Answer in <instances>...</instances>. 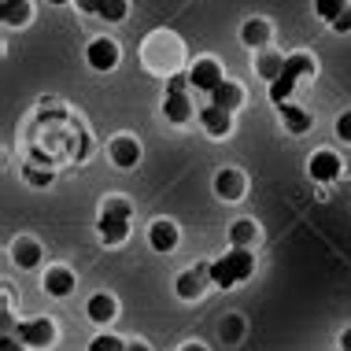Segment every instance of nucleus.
Returning a JSON list of instances; mask_svg holds the SVG:
<instances>
[{
  "label": "nucleus",
  "mask_w": 351,
  "mask_h": 351,
  "mask_svg": "<svg viewBox=\"0 0 351 351\" xmlns=\"http://www.w3.org/2000/svg\"><path fill=\"white\" fill-rule=\"evenodd\" d=\"M333 134H337V141L351 145V108H344V111L333 119Z\"/></svg>",
  "instance_id": "cd10ccee"
},
{
  "label": "nucleus",
  "mask_w": 351,
  "mask_h": 351,
  "mask_svg": "<svg viewBox=\"0 0 351 351\" xmlns=\"http://www.w3.org/2000/svg\"><path fill=\"white\" fill-rule=\"evenodd\" d=\"M163 119L170 126H189L196 119V104H193V85H189V74H170L167 78V93H163Z\"/></svg>",
  "instance_id": "39448f33"
},
{
  "label": "nucleus",
  "mask_w": 351,
  "mask_h": 351,
  "mask_svg": "<svg viewBox=\"0 0 351 351\" xmlns=\"http://www.w3.org/2000/svg\"><path fill=\"white\" fill-rule=\"evenodd\" d=\"M244 337V322H241V315H230L222 322V340H230V344H237V340Z\"/></svg>",
  "instance_id": "c85d7f7f"
},
{
  "label": "nucleus",
  "mask_w": 351,
  "mask_h": 351,
  "mask_svg": "<svg viewBox=\"0 0 351 351\" xmlns=\"http://www.w3.org/2000/svg\"><path fill=\"white\" fill-rule=\"evenodd\" d=\"M255 270H259L255 248H226L222 255L211 259V281H215V289H222V292H230L233 285L252 281Z\"/></svg>",
  "instance_id": "7ed1b4c3"
},
{
  "label": "nucleus",
  "mask_w": 351,
  "mask_h": 351,
  "mask_svg": "<svg viewBox=\"0 0 351 351\" xmlns=\"http://www.w3.org/2000/svg\"><path fill=\"white\" fill-rule=\"evenodd\" d=\"M130 218H134V204L126 196H104L97 211V237L104 248H122L130 241Z\"/></svg>",
  "instance_id": "f03ea898"
},
{
  "label": "nucleus",
  "mask_w": 351,
  "mask_h": 351,
  "mask_svg": "<svg viewBox=\"0 0 351 351\" xmlns=\"http://www.w3.org/2000/svg\"><path fill=\"white\" fill-rule=\"evenodd\" d=\"M52 178H56V174H52V167H49V170H37L34 163H23V182H26V185H34V189H49V185H52Z\"/></svg>",
  "instance_id": "a878e982"
},
{
  "label": "nucleus",
  "mask_w": 351,
  "mask_h": 351,
  "mask_svg": "<svg viewBox=\"0 0 351 351\" xmlns=\"http://www.w3.org/2000/svg\"><path fill=\"white\" fill-rule=\"evenodd\" d=\"M211 104H218V108H226V111H241L244 108V85L241 82H233V78H226L222 85H218V89L211 93V97H207Z\"/></svg>",
  "instance_id": "4be33fe9"
},
{
  "label": "nucleus",
  "mask_w": 351,
  "mask_h": 351,
  "mask_svg": "<svg viewBox=\"0 0 351 351\" xmlns=\"http://www.w3.org/2000/svg\"><path fill=\"white\" fill-rule=\"evenodd\" d=\"M270 41H274V26H270V19L252 15V19H244V23H241V45H244L248 52L270 49Z\"/></svg>",
  "instance_id": "a211bd4d"
},
{
  "label": "nucleus",
  "mask_w": 351,
  "mask_h": 351,
  "mask_svg": "<svg viewBox=\"0 0 351 351\" xmlns=\"http://www.w3.org/2000/svg\"><path fill=\"white\" fill-rule=\"evenodd\" d=\"M74 289H78V274L67 263H49L41 270V292L49 300H67V296H74Z\"/></svg>",
  "instance_id": "9b49d317"
},
{
  "label": "nucleus",
  "mask_w": 351,
  "mask_h": 351,
  "mask_svg": "<svg viewBox=\"0 0 351 351\" xmlns=\"http://www.w3.org/2000/svg\"><path fill=\"white\" fill-rule=\"evenodd\" d=\"M315 74H318V60H315V56H311V52H289V56H285V71L270 82V89H267L270 104H274V108L289 104L292 93L300 89V82L303 78H315Z\"/></svg>",
  "instance_id": "20e7f679"
},
{
  "label": "nucleus",
  "mask_w": 351,
  "mask_h": 351,
  "mask_svg": "<svg viewBox=\"0 0 351 351\" xmlns=\"http://www.w3.org/2000/svg\"><path fill=\"white\" fill-rule=\"evenodd\" d=\"M211 193L222 204H241L244 196H248V178L237 167H222V170H215V178H211Z\"/></svg>",
  "instance_id": "f8f14e48"
},
{
  "label": "nucleus",
  "mask_w": 351,
  "mask_h": 351,
  "mask_svg": "<svg viewBox=\"0 0 351 351\" xmlns=\"http://www.w3.org/2000/svg\"><path fill=\"white\" fill-rule=\"evenodd\" d=\"M185 74H189V85H193L196 93H204V97H211L218 85L226 82V71H222V63H218L215 56H196Z\"/></svg>",
  "instance_id": "9d476101"
},
{
  "label": "nucleus",
  "mask_w": 351,
  "mask_h": 351,
  "mask_svg": "<svg viewBox=\"0 0 351 351\" xmlns=\"http://www.w3.org/2000/svg\"><path fill=\"white\" fill-rule=\"evenodd\" d=\"M337 348H340V351H351V326H344V329H340V337H337Z\"/></svg>",
  "instance_id": "473e14b6"
},
{
  "label": "nucleus",
  "mask_w": 351,
  "mask_h": 351,
  "mask_svg": "<svg viewBox=\"0 0 351 351\" xmlns=\"http://www.w3.org/2000/svg\"><path fill=\"white\" fill-rule=\"evenodd\" d=\"M12 333L23 340V344H30L34 351H49V348H56V340H60V322L49 318V315L23 318L12 326Z\"/></svg>",
  "instance_id": "423d86ee"
},
{
  "label": "nucleus",
  "mask_w": 351,
  "mask_h": 351,
  "mask_svg": "<svg viewBox=\"0 0 351 351\" xmlns=\"http://www.w3.org/2000/svg\"><path fill=\"white\" fill-rule=\"evenodd\" d=\"M85 318H89L93 326H100V329L115 326V318H119V296H115V292H108V289L93 292V296L85 300Z\"/></svg>",
  "instance_id": "f3484780"
},
{
  "label": "nucleus",
  "mask_w": 351,
  "mask_h": 351,
  "mask_svg": "<svg viewBox=\"0 0 351 351\" xmlns=\"http://www.w3.org/2000/svg\"><path fill=\"white\" fill-rule=\"evenodd\" d=\"M85 63H89V71H97V74H111V71H119V63H122V45L115 41V37H93L89 45H85Z\"/></svg>",
  "instance_id": "1a4fd4ad"
},
{
  "label": "nucleus",
  "mask_w": 351,
  "mask_h": 351,
  "mask_svg": "<svg viewBox=\"0 0 351 351\" xmlns=\"http://www.w3.org/2000/svg\"><path fill=\"white\" fill-rule=\"evenodd\" d=\"M100 4L104 0H74V8H78L82 15H100Z\"/></svg>",
  "instance_id": "2f4dec72"
},
{
  "label": "nucleus",
  "mask_w": 351,
  "mask_h": 351,
  "mask_svg": "<svg viewBox=\"0 0 351 351\" xmlns=\"http://www.w3.org/2000/svg\"><path fill=\"white\" fill-rule=\"evenodd\" d=\"M211 263H189V267L174 278V296L182 303H200L211 289Z\"/></svg>",
  "instance_id": "0eeeda50"
},
{
  "label": "nucleus",
  "mask_w": 351,
  "mask_h": 351,
  "mask_svg": "<svg viewBox=\"0 0 351 351\" xmlns=\"http://www.w3.org/2000/svg\"><path fill=\"white\" fill-rule=\"evenodd\" d=\"M196 122H200V130H204V134L211 137V141H226V137L233 134V126H237V122H233V111L218 108V104H211V100L200 104V111H196Z\"/></svg>",
  "instance_id": "2eb2a0df"
},
{
  "label": "nucleus",
  "mask_w": 351,
  "mask_h": 351,
  "mask_svg": "<svg viewBox=\"0 0 351 351\" xmlns=\"http://www.w3.org/2000/svg\"><path fill=\"white\" fill-rule=\"evenodd\" d=\"M178 351H211V348H207L204 340H185V344L178 348Z\"/></svg>",
  "instance_id": "72a5a7b5"
},
{
  "label": "nucleus",
  "mask_w": 351,
  "mask_h": 351,
  "mask_svg": "<svg viewBox=\"0 0 351 351\" xmlns=\"http://www.w3.org/2000/svg\"><path fill=\"white\" fill-rule=\"evenodd\" d=\"M145 237H148V248L156 255H174L182 248V230H178L174 218H152Z\"/></svg>",
  "instance_id": "ddd939ff"
},
{
  "label": "nucleus",
  "mask_w": 351,
  "mask_h": 351,
  "mask_svg": "<svg viewBox=\"0 0 351 351\" xmlns=\"http://www.w3.org/2000/svg\"><path fill=\"white\" fill-rule=\"evenodd\" d=\"M351 4V0H315V15L322 19V23H333V19L340 15V12H344V8Z\"/></svg>",
  "instance_id": "bb28decb"
},
{
  "label": "nucleus",
  "mask_w": 351,
  "mask_h": 351,
  "mask_svg": "<svg viewBox=\"0 0 351 351\" xmlns=\"http://www.w3.org/2000/svg\"><path fill=\"white\" fill-rule=\"evenodd\" d=\"M263 237V226L255 222V218H233L230 230H226V241H230V248H255Z\"/></svg>",
  "instance_id": "aec40b11"
},
{
  "label": "nucleus",
  "mask_w": 351,
  "mask_h": 351,
  "mask_svg": "<svg viewBox=\"0 0 351 351\" xmlns=\"http://www.w3.org/2000/svg\"><path fill=\"white\" fill-rule=\"evenodd\" d=\"M126 351H152L145 340H126Z\"/></svg>",
  "instance_id": "f704fd0d"
},
{
  "label": "nucleus",
  "mask_w": 351,
  "mask_h": 351,
  "mask_svg": "<svg viewBox=\"0 0 351 351\" xmlns=\"http://www.w3.org/2000/svg\"><path fill=\"white\" fill-rule=\"evenodd\" d=\"M307 178L315 185H333L344 178V156L337 148H315L307 159Z\"/></svg>",
  "instance_id": "6e6552de"
},
{
  "label": "nucleus",
  "mask_w": 351,
  "mask_h": 351,
  "mask_svg": "<svg viewBox=\"0 0 351 351\" xmlns=\"http://www.w3.org/2000/svg\"><path fill=\"white\" fill-rule=\"evenodd\" d=\"M0 23H4V30H26L34 23V4L30 0H4L0 4Z\"/></svg>",
  "instance_id": "412c9836"
},
{
  "label": "nucleus",
  "mask_w": 351,
  "mask_h": 351,
  "mask_svg": "<svg viewBox=\"0 0 351 351\" xmlns=\"http://www.w3.org/2000/svg\"><path fill=\"white\" fill-rule=\"evenodd\" d=\"M45 4H52V8H67V4H74V0H45Z\"/></svg>",
  "instance_id": "c9c22d12"
},
{
  "label": "nucleus",
  "mask_w": 351,
  "mask_h": 351,
  "mask_svg": "<svg viewBox=\"0 0 351 351\" xmlns=\"http://www.w3.org/2000/svg\"><path fill=\"white\" fill-rule=\"evenodd\" d=\"M285 71V56L281 52H274V49H263V52H255V74H259L263 82H274L278 74Z\"/></svg>",
  "instance_id": "5701e85b"
},
{
  "label": "nucleus",
  "mask_w": 351,
  "mask_h": 351,
  "mask_svg": "<svg viewBox=\"0 0 351 351\" xmlns=\"http://www.w3.org/2000/svg\"><path fill=\"white\" fill-rule=\"evenodd\" d=\"M141 63H145L148 74L170 78V74L189 71V63H193V60H189V49H185L182 34L159 26V30H152L145 41H141Z\"/></svg>",
  "instance_id": "f257e3e1"
},
{
  "label": "nucleus",
  "mask_w": 351,
  "mask_h": 351,
  "mask_svg": "<svg viewBox=\"0 0 351 351\" xmlns=\"http://www.w3.org/2000/svg\"><path fill=\"white\" fill-rule=\"evenodd\" d=\"M8 255H12L15 270H45V248L37 237H15Z\"/></svg>",
  "instance_id": "dca6fc26"
},
{
  "label": "nucleus",
  "mask_w": 351,
  "mask_h": 351,
  "mask_svg": "<svg viewBox=\"0 0 351 351\" xmlns=\"http://www.w3.org/2000/svg\"><path fill=\"white\" fill-rule=\"evenodd\" d=\"M0 351H34L30 344H23L15 333H4V340H0Z\"/></svg>",
  "instance_id": "7c9ffc66"
},
{
  "label": "nucleus",
  "mask_w": 351,
  "mask_h": 351,
  "mask_svg": "<svg viewBox=\"0 0 351 351\" xmlns=\"http://www.w3.org/2000/svg\"><path fill=\"white\" fill-rule=\"evenodd\" d=\"M329 30H333V34H340V37H344V34H351V4L344 8V12H340L337 19H333V23H329Z\"/></svg>",
  "instance_id": "c756f323"
},
{
  "label": "nucleus",
  "mask_w": 351,
  "mask_h": 351,
  "mask_svg": "<svg viewBox=\"0 0 351 351\" xmlns=\"http://www.w3.org/2000/svg\"><path fill=\"white\" fill-rule=\"evenodd\" d=\"M108 159L119 170H137L141 159H145V148H141V141L134 134H115L108 141Z\"/></svg>",
  "instance_id": "4468645a"
},
{
  "label": "nucleus",
  "mask_w": 351,
  "mask_h": 351,
  "mask_svg": "<svg viewBox=\"0 0 351 351\" xmlns=\"http://www.w3.org/2000/svg\"><path fill=\"white\" fill-rule=\"evenodd\" d=\"M85 351H126V340L115 337L111 329H104V333H97L89 340V348H85Z\"/></svg>",
  "instance_id": "393cba45"
},
{
  "label": "nucleus",
  "mask_w": 351,
  "mask_h": 351,
  "mask_svg": "<svg viewBox=\"0 0 351 351\" xmlns=\"http://www.w3.org/2000/svg\"><path fill=\"white\" fill-rule=\"evenodd\" d=\"M278 119H281L285 134H292V137H303V134H311V130H315V119H311V111L300 108V104H292V100L278 108Z\"/></svg>",
  "instance_id": "6ab92c4d"
},
{
  "label": "nucleus",
  "mask_w": 351,
  "mask_h": 351,
  "mask_svg": "<svg viewBox=\"0 0 351 351\" xmlns=\"http://www.w3.org/2000/svg\"><path fill=\"white\" fill-rule=\"evenodd\" d=\"M97 19H104L108 26H119V23H126L130 19V0H104L100 4V15Z\"/></svg>",
  "instance_id": "b1692460"
}]
</instances>
